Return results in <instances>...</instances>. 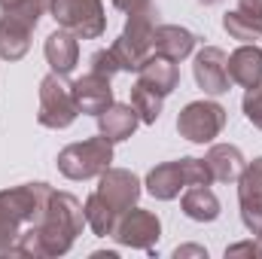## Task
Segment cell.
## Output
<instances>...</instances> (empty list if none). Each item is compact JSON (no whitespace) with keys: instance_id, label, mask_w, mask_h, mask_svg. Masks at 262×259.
I'll list each match as a JSON object with an SVG mask.
<instances>
[{"instance_id":"obj_1","label":"cell","mask_w":262,"mask_h":259,"mask_svg":"<svg viewBox=\"0 0 262 259\" xmlns=\"http://www.w3.org/2000/svg\"><path fill=\"white\" fill-rule=\"evenodd\" d=\"M85 229V210L79 198L70 192H55L46 204V213L37 226H28L15 247L6 256H28V259H46V256H64L73 247V241Z\"/></svg>"},{"instance_id":"obj_2","label":"cell","mask_w":262,"mask_h":259,"mask_svg":"<svg viewBox=\"0 0 262 259\" xmlns=\"http://www.w3.org/2000/svg\"><path fill=\"white\" fill-rule=\"evenodd\" d=\"M140 198V180L131 174L128 168H107L98 177V189L85 198V226L98 238H113L119 217L131 210Z\"/></svg>"},{"instance_id":"obj_3","label":"cell","mask_w":262,"mask_h":259,"mask_svg":"<svg viewBox=\"0 0 262 259\" xmlns=\"http://www.w3.org/2000/svg\"><path fill=\"white\" fill-rule=\"evenodd\" d=\"M52 198L49 183H21L0 192V256H6L28 226H37Z\"/></svg>"},{"instance_id":"obj_4","label":"cell","mask_w":262,"mask_h":259,"mask_svg":"<svg viewBox=\"0 0 262 259\" xmlns=\"http://www.w3.org/2000/svg\"><path fill=\"white\" fill-rule=\"evenodd\" d=\"M156 28H159V6L149 0L143 3L140 9L128 12V21H125V31L113 40L110 52L116 58L119 70H140V64L152 55V37H156Z\"/></svg>"},{"instance_id":"obj_5","label":"cell","mask_w":262,"mask_h":259,"mask_svg":"<svg viewBox=\"0 0 262 259\" xmlns=\"http://www.w3.org/2000/svg\"><path fill=\"white\" fill-rule=\"evenodd\" d=\"M213 177L204 165V159H177V162H162L146 174V192L159 201H171L189 186H210Z\"/></svg>"},{"instance_id":"obj_6","label":"cell","mask_w":262,"mask_h":259,"mask_svg":"<svg viewBox=\"0 0 262 259\" xmlns=\"http://www.w3.org/2000/svg\"><path fill=\"white\" fill-rule=\"evenodd\" d=\"M55 162L67 180H92V177H101L113 165V143L104 134L79 140V143H67Z\"/></svg>"},{"instance_id":"obj_7","label":"cell","mask_w":262,"mask_h":259,"mask_svg":"<svg viewBox=\"0 0 262 259\" xmlns=\"http://www.w3.org/2000/svg\"><path fill=\"white\" fill-rule=\"evenodd\" d=\"M79 116L76 98H73V82H67L64 73H49L40 79V113L37 122L43 128L61 131L73 125Z\"/></svg>"},{"instance_id":"obj_8","label":"cell","mask_w":262,"mask_h":259,"mask_svg":"<svg viewBox=\"0 0 262 259\" xmlns=\"http://www.w3.org/2000/svg\"><path fill=\"white\" fill-rule=\"evenodd\" d=\"M52 18L58 28L76 34L79 40H98L107 31V15L101 0H52Z\"/></svg>"},{"instance_id":"obj_9","label":"cell","mask_w":262,"mask_h":259,"mask_svg":"<svg viewBox=\"0 0 262 259\" xmlns=\"http://www.w3.org/2000/svg\"><path fill=\"white\" fill-rule=\"evenodd\" d=\"M226 128V107L216 101H192L180 110L177 131L189 143H210Z\"/></svg>"},{"instance_id":"obj_10","label":"cell","mask_w":262,"mask_h":259,"mask_svg":"<svg viewBox=\"0 0 262 259\" xmlns=\"http://www.w3.org/2000/svg\"><path fill=\"white\" fill-rule=\"evenodd\" d=\"M113 238L122 244V247H131V250H146L152 253L159 238H162V220L152 213V210H143V207H131L119 217L116 223V232Z\"/></svg>"},{"instance_id":"obj_11","label":"cell","mask_w":262,"mask_h":259,"mask_svg":"<svg viewBox=\"0 0 262 259\" xmlns=\"http://www.w3.org/2000/svg\"><path fill=\"white\" fill-rule=\"evenodd\" d=\"M238 204H241V223L247 232L262 229V156L247 162L238 177Z\"/></svg>"},{"instance_id":"obj_12","label":"cell","mask_w":262,"mask_h":259,"mask_svg":"<svg viewBox=\"0 0 262 259\" xmlns=\"http://www.w3.org/2000/svg\"><path fill=\"white\" fill-rule=\"evenodd\" d=\"M229 55L216 46H204L195 55V64H192V76H195L198 89L204 95H226L232 79H229Z\"/></svg>"},{"instance_id":"obj_13","label":"cell","mask_w":262,"mask_h":259,"mask_svg":"<svg viewBox=\"0 0 262 259\" xmlns=\"http://www.w3.org/2000/svg\"><path fill=\"white\" fill-rule=\"evenodd\" d=\"M73 98H76V107H79V113H89V116H98V113H104V110L113 104L110 76H101V73L89 70L85 76L73 79Z\"/></svg>"},{"instance_id":"obj_14","label":"cell","mask_w":262,"mask_h":259,"mask_svg":"<svg viewBox=\"0 0 262 259\" xmlns=\"http://www.w3.org/2000/svg\"><path fill=\"white\" fill-rule=\"evenodd\" d=\"M204 165H207L213 183H235L241 177L247 159H244V153L235 143H213L204 153Z\"/></svg>"},{"instance_id":"obj_15","label":"cell","mask_w":262,"mask_h":259,"mask_svg":"<svg viewBox=\"0 0 262 259\" xmlns=\"http://www.w3.org/2000/svg\"><path fill=\"white\" fill-rule=\"evenodd\" d=\"M137 82H143L146 89H152V92H159L162 98H168V95L180 85V67H177V61H171V58L152 52V55L140 64V70H137Z\"/></svg>"},{"instance_id":"obj_16","label":"cell","mask_w":262,"mask_h":259,"mask_svg":"<svg viewBox=\"0 0 262 259\" xmlns=\"http://www.w3.org/2000/svg\"><path fill=\"white\" fill-rule=\"evenodd\" d=\"M229 79L238 82L241 89H253L262 85V49L256 43H244L229 55Z\"/></svg>"},{"instance_id":"obj_17","label":"cell","mask_w":262,"mask_h":259,"mask_svg":"<svg viewBox=\"0 0 262 259\" xmlns=\"http://www.w3.org/2000/svg\"><path fill=\"white\" fill-rule=\"evenodd\" d=\"M198 37L189 28H180V25H159L156 28V37H152V52L171 58V61H183L195 52Z\"/></svg>"},{"instance_id":"obj_18","label":"cell","mask_w":262,"mask_h":259,"mask_svg":"<svg viewBox=\"0 0 262 259\" xmlns=\"http://www.w3.org/2000/svg\"><path fill=\"white\" fill-rule=\"evenodd\" d=\"M95 119H98V131H101L110 143L128 140L131 134L137 131V125H140L137 110H134L131 104H116V101H113L104 113H98Z\"/></svg>"},{"instance_id":"obj_19","label":"cell","mask_w":262,"mask_h":259,"mask_svg":"<svg viewBox=\"0 0 262 259\" xmlns=\"http://www.w3.org/2000/svg\"><path fill=\"white\" fill-rule=\"evenodd\" d=\"M43 52H46V61L52 67V73H64L67 76L73 67L79 64V37L64 31V28H58L55 34L46 37Z\"/></svg>"},{"instance_id":"obj_20","label":"cell","mask_w":262,"mask_h":259,"mask_svg":"<svg viewBox=\"0 0 262 259\" xmlns=\"http://www.w3.org/2000/svg\"><path fill=\"white\" fill-rule=\"evenodd\" d=\"M31 34L34 28H28L25 21L3 15L0 18V58L3 61H21L31 49Z\"/></svg>"},{"instance_id":"obj_21","label":"cell","mask_w":262,"mask_h":259,"mask_svg":"<svg viewBox=\"0 0 262 259\" xmlns=\"http://www.w3.org/2000/svg\"><path fill=\"white\" fill-rule=\"evenodd\" d=\"M180 207L195 223H213L220 217V198L210 186H189L180 198Z\"/></svg>"},{"instance_id":"obj_22","label":"cell","mask_w":262,"mask_h":259,"mask_svg":"<svg viewBox=\"0 0 262 259\" xmlns=\"http://www.w3.org/2000/svg\"><path fill=\"white\" fill-rule=\"evenodd\" d=\"M162 95L159 92H152V89H146L143 82H134L131 85V107L137 110V116H140V122L143 125H156L159 122V116H162Z\"/></svg>"},{"instance_id":"obj_23","label":"cell","mask_w":262,"mask_h":259,"mask_svg":"<svg viewBox=\"0 0 262 259\" xmlns=\"http://www.w3.org/2000/svg\"><path fill=\"white\" fill-rule=\"evenodd\" d=\"M223 28H226V34L232 40H241V43H256V40H262V21L244 15V12H238V9H232V12L223 15Z\"/></svg>"},{"instance_id":"obj_24","label":"cell","mask_w":262,"mask_h":259,"mask_svg":"<svg viewBox=\"0 0 262 259\" xmlns=\"http://www.w3.org/2000/svg\"><path fill=\"white\" fill-rule=\"evenodd\" d=\"M49 9H52V0H18V3H15L12 9H6L3 15H12V18H18V21H25L28 28L37 31L40 18H43Z\"/></svg>"},{"instance_id":"obj_25","label":"cell","mask_w":262,"mask_h":259,"mask_svg":"<svg viewBox=\"0 0 262 259\" xmlns=\"http://www.w3.org/2000/svg\"><path fill=\"white\" fill-rule=\"evenodd\" d=\"M241 107H244L247 122H250V125H256V128H262V85L247 89V95H244Z\"/></svg>"},{"instance_id":"obj_26","label":"cell","mask_w":262,"mask_h":259,"mask_svg":"<svg viewBox=\"0 0 262 259\" xmlns=\"http://www.w3.org/2000/svg\"><path fill=\"white\" fill-rule=\"evenodd\" d=\"M89 70H95V73H101V76H116L119 73V64H116V58H113V52L110 49H98L92 58H89Z\"/></svg>"},{"instance_id":"obj_27","label":"cell","mask_w":262,"mask_h":259,"mask_svg":"<svg viewBox=\"0 0 262 259\" xmlns=\"http://www.w3.org/2000/svg\"><path fill=\"white\" fill-rule=\"evenodd\" d=\"M226 256H262V241H241V244H232L226 247Z\"/></svg>"},{"instance_id":"obj_28","label":"cell","mask_w":262,"mask_h":259,"mask_svg":"<svg viewBox=\"0 0 262 259\" xmlns=\"http://www.w3.org/2000/svg\"><path fill=\"white\" fill-rule=\"evenodd\" d=\"M235 9L244 12V15H250V18H259L262 21V0H238Z\"/></svg>"},{"instance_id":"obj_29","label":"cell","mask_w":262,"mask_h":259,"mask_svg":"<svg viewBox=\"0 0 262 259\" xmlns=\"http://www.w3.org/2000/svg\"><path fill=\"white\" fill-rule=\"evenodd\" d=\"M110 3H113L119 12H125V15H128V12H134V9H140L143 3H149V0H110Z\"/></svg>"},{"instance_id":"obj_30","label":"cell","mask_w":262,"mask_h":259,"mask_svg":"<svg viewBox=\"0 0 262 259\" xmlns=\"http://www.w3.org/2000/svg\"><path fill=\"white\" fill-rule=\"evenodd\" d=\"M174 256L180 259V256H204L207 259V250H201V247H177L174 250Z\"/></svg>"},{"instance_id":"obj_31","label":"cell","mask_w":262,"mask_h":259,"mask_svg":"<svg viewBox=\"0 0 262 259\" xmlns=\"http://www.w3.org/2000/svg\"><path fill=\"white\" fill-rule=\"evenodd\" d=\"M15 3H18V0H0V9H3V12H6V9H12V6H15Z\"/></svg>"},{"instance_id":"obj_32","label":"cell","mask_w":262,"mask_h":259,"mask_svg":"<svg viewBox=\"0 0 262 259\" xmlns=\"http://www.w3.org/2000/svg\"><path fill=\"white\" fill-rule=\"evenodd\" d=\"M198 3H204V6H213V3H220V0H198Z\"/></svg>"},{"instance_id":"obj_33","label":"cell","mask_w":262,"mask_h":259,"mask_svg":"<svg viewBox=\"0 0 262 259\" xmlns=\"http://www.w3.org/2000/svg\"><path fill=\"white\" fill-rule=\"evenodd\" d=\"M253 238H259V241H262V229H259V232H256V235H253Z\"/></svg>"}]
</instances>
